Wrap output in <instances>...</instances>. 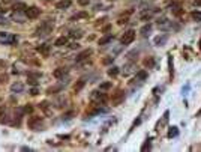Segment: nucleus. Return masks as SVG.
<instances>
[{
	"instance_id": "nucleus-24",
	"label": "nucleus",
	"mask_w": 201,
	"mask_h": 152,
	"mask_svg": "<svg viewBox=\"0 0 201 152\" xmlns=\"http://www.w3.org/2000/svg\"><path fill=\"white\" fill-rule=\"evenodd\" d=\"M111 39H113V35H108V36H105V38H102V39L99 41V45H105V44H108Z\"/></svg>"
},
{
	"instance_id": "nucleus-1",
	"label": "nucleus",
	"mask_w": 201,
	"mask_h": 152,
	"mask_svg": "<svg viewBox=\"0 0 201 152\" xmlns=\"http://www.w3.org/2000/svg\"><path fill=\"white\" fill-rule=\"evenodd\" d=\"M53 27H54V21L51 20L44 21V23H41V26L36 29V35L38 36H47V35H50L53 32Z\"/></svg>"
},
{
	"instance_id": "nucleus-41",
	"label": "nucleus",
	"mask_w": 201,
	"mask_h": 152,
	"mask_svg": "<svg viewBox=\"0 0 201 152\" xmlns=\"http://www.w3.org/2000/svg\"><path fill=\"white\" fill-rule=\"evenodd\" d=\"M188 90H189V84H186V86H185V87L182 89V92H183V95H185V92H188Z\"/></svg>"
},
{
	"instance_id": "nucleus-29",
	"label": "nucleus",
	"mask_w": 201,
	"mask_h": 152,
	"mask_svg": "<svg viewBox=\"0 0 201 152\" xmlns=\"http://www.w3.org/2000/svg\"><path fill=\"white\" fill-rule=\"evenodd\" d=\"M152 148V143H150V140H146V143L141 146V151H147V149H150Z\"/></svg>"
},
{
	"instance_id": "nucleus-42",
	"label": "nucleus",
	"mask_w": 201,
	"mask_h": 152,
	"mask_svg": "<svg viewBox=\"0 0 201 152\" xmlns=\"http://www.w3.org/2000/svg\"><path fill=\"white\" fill-rule=\"evenodd\" d=\"M5 11H6V9H5V8L2 6V5H0V12H2V14H3V12H5Z\"/></svg>"
},
{
	"instance_id": "nucleus-5",
	"label": "nucleus",
	"mask_w": 201,
	"mask_h": 152,
	"mask_svg": "<svg viewBox=\"0 0 201 152\" xmlns=\"http://www.w3.org/2000/svg\"><path fill=\"white\" fill-rule=\"evenodd\" d=\"M24 14H26V17H27L29 20H35V18H38L41 15V9L38 6H29Z\"/></svg>"
},
{
	"instance_id": "nucleus-26",
	"label": "nucleus",
	"mask_w": 201,
	"mask_h": 152,
	"mask_svg": "<svg viewBox=\"0 0 201 152\" xmlns=\"http://www.w3.org/2000/svg\"><path fill=\"white\" fill-rule=\"evenodd\" d=\"M84 84H86V82H84V80H80V82H78V84H75L74 90H75V92H80V90L84 87Z\"/></svg>"
},
{
	"instance_id": "nucleus-4",
	"label": "nucleus",
	"mask_w": 201,
	"mask_h": 152,
	"mask_svg": "<svg viewBox=\"0 0 201 152\" xmlns=\"http://www.w3.org/2000/svg\"><path fill=\"white\" fill-rule=\"evenodd\" d=\"M18 38L14 36L12 33H6V32H0V44H17Z\"/></svg>"
},
{
	"instance_id": "nucleus-11",
	"label": "nucleus",
	"mask_w": 201,
	"mask_h": 152,
	"mask_svg": "<svg viewBox=\"0 0 201 152\" xmlns=\"http://www.w3.org/2000/svg\"><path fill=\"white\" fill-rule=\"evenodd\" d=\"M66 74H68V69L66 68H57L54 72H53V76H54L56 78H62V77L66 76Z\"/></svg>"
},
{
	"instance_id": "nucleus-32",
	"label": "nucleus",
	"mask_w": 201,
	"mask_h": 152,
	"mask_svg": "<svg viewBox=\"0 0 201 152\" xmlns=\"http://www.w3.org/2000/svg\"><path fill=\"white\" fill-rule=\"evenodd\" d=\"M23 110H24V113H32V111H33V107H32L30 104H27V105H26Z\"/></svg>"
},
{
	"instance_id": "nucleus-37",
	"label": "nucleus",
	"mask_w": 201,
	"mask_h": 152,
	"mask_svg": "<svg viewBox=\"0 0 201 152\" xmlns=\"http://www.w3.org/2000/svg\"><path fill=\"white\" fill-rule=\"evenodd\" d=\"M71 48H80V44L78 42H72L71 44Z\"/></svg>"
},
{
	"instance_id": "nucleus-36",
	"label": "nucleus",
	"mask_w": 201,
	"mask_h": 152,
	"mask_svg": "<svg viewBox=\"0 0 201 152\" xmlns=\"http://www.w3.org/2000/svg\"><path fill=\"white\" fill-rule=\"evenodd\" d=\"M30 93H32V95H38V93H39V90H38V87H33V89L30 90Z\"/></svg>"
},
{
	"instance_id": "nucleus-22",
	"label": "nucleus",
	"mask_w": 201,
	"mask_h": 152,
	"mask_svg": "<svg viewBox=\"0 0 201 152\" xmlns=\"http://www.w3.org/2000/svg\"><path fill=\"white\" fill-rule=\"evenodd\" d=\"M69 36L71 38H81V36H83V32H81V30H71Z\"/></svg>"
},
{
	"instance_id": "nucleus-2",
	"label": "nucleus",
	"mask_w": 201,
	"mask_h": 152,
	"mask_svg": "<svg viewBox=\"0 0 201 152\" xmlns=\"http://www.w3.org/2000/svg\"><path fill=\"white\" fill-rule=\"evenodd\" d=\"M27 127L32 131H42L44 130V119L39 116H32L27 121Z\"/></svg>"
},
{
	"instance_id": "nucleus-25",
	"label": "nucleus",
	"mask_w": 201,
	"mask_h": 152,
	"mask_svg": "<svg viewBox=\"0 0 201 152\" xmlns=\"http://www.w3.org/2000/svg\"><path fill=\"white\" fill-rule=\"evenodd\" d=\"M119 74V68L117 66H113V68H110L108 69V76H111V77H116Z\"/></svg>"
},
{
	"instance_id": "nucleus-16",
	"label": "nucleus",
	"mask_w": 201,
	"mask_h": 152,
	"mask_svg": "<svg viewBox=\"0 0 201 152\" xmlns=\"http://www.w3.org/2000/svg\"><path fill=\"white\" fill-rule=\"evenodd\" d=\"M87 17H89V14H87V12H78V14H75V15H72V18H71V20L72 21H75V20H80V18H87Z\"/></svg>"
},
{
	"instance_id": "nucleus-30",
	"label": "nucleus",
	"mask_w": 201,
	"mask_h": 152,
	"mask_svg": "<svg viewBox=\"0 0 201 152\" xmlns=\"http://www.w3.org/2000/svg\"><path fill=\"white\" fill-rule=\"evenodd\" d=\"M110 87H111V83H110V82H107V83H102L101 86H99V89H101V90H107V89H110Z\"/></svg>"
},
{
	"instance_id": "nucleus-20",
	"label": "nucleus",
	"mask_w": 201,
	"mask_h": 152,
	"mask_svg": "<svg viewBox=\"0 0 201 152\" xmlns=\"http://www.w3.org/2000/svg\"><path fill=\"white\" fill-rule=\"evenodd\" d=\"M177 134H179V128H177V127H173V128H170V131H168V137L173 138V137H176Z\"/></svg>"
},
{
	"instance_id": "nucleus-38",
	"label": "nucleus",
	"mask_w": 201,
	"mask_h": 152,
	"mask_svg": "<svg viewBox=\"0 0 201 152\" xmlns=\"http://www.w3.org/2000/svg\"><path fill=\"white\" fill-rule=\"evenodd\" d=\"M0 24H8V20L3 18V17H0Z\"/></svg>"
},
{
	"instance_id": "nucleus-8",
	"label": "nucleus",
	"mask_w": 201,
	"mask_h": 152,
	"mask_svg": "<svg viewBox=\"0 0 201 152\" xmlns=\"http://www.w3.org/2000/svg\"><path fill=\"white\" fill-rule=\"evenodd\" d=\"M170 11H171L174 15L182 14V5L179 3V2H173V3L170 5Z\"/></svg>"
},
{
	"instance_id": "nucleus-27",
	"label": "nucleus",
	"mask_w": 201,
	"mask_h": 152,
	"mask_svg": "<svg viewBox=\"0 0 201 152\" xmlns=\"http://www.w3.org/2000/svg\"><path fill=\"white\" fill-rule=\"evenodd\" d=\"M168 68H170V76L173 77L174 69H173V62H171V56H168Z\"/></svg>"
},
{
	"instance_id": "nucleus-10",
	"label": "nucleus",
	"mask_w": 201,
	"mask_h": 152,
	"mask_svg": "<svg viewBox=\"0 0 201 152\" xmlns=\"http://www.w3.org/2000/svg\"><path fill=\"white\" fill-rule=\"evenodd\" d=\"M90 54H92V50H84V51H81L80 54L77 56V62H83V60H86Z\"/></svg>"
},
{
	"instance_id": "nucleus-6",
	"label": "nucleus",
	"mask_w": 201,
	"mask_h": 152,
	"mask_svg": "<svg viewBox=\"0 0 201 152\" xmlns=\"http://www.w3.org/2000/svg\"><path fill=\"white\" fill-rule=\"evenodd\" d=\"M135 39V30H128V32H125V35L122 36V39H120V42L123 44V45H129L132 41Z\"/></svg>"
},
{
	"instance_id": "nucleus-12",
	"label": "nucleus",
	"mask_w": 201,
	"mask_h": 152,
	"mask_svg": "<svg viewBox=\"0 0 201 152\" xmlns=\"http://www.w3.org/2000/svg\"><path fill=\"white\" fill-rule=\"evenodd\" d=\"M68 44V38L66 36H60V38H57L54 42L56 47H63V45H66Z\"/></svg>"
},
{
	"instance_id": "nucleus-39",
	"label": "nucleus",
	"mask_w": 201,
	"mask_h": 152,
	"mask_svg": "<svg viewBox=\"0 0 201 152\" xmlns=\"http://www.w3.org/2000/svg\"><path fill=\"white\" fill-rule=\"evenodd\" d=\"M113 60H114V57H110V59H105V60H104V63H107V65H108V63H111V62H113Z\"/></svg>"
},
{
	"instance_id": "nucleus-14",
	"label": "nucleus",
	"mask_w": 201,
	"mask_h": 152,
	"mask_svg": "<svg viewBox=\"0 0 201 152\" xmlns=\"http://www.w3.org/2000/svg\"><path fill=\"white\" fill-rule=\"evenodd\" d=\"M6 113H8V109L5 105H0V122L3 124V122H6Z\"/></svg>"
},
{
	"instance_id": "nucleus-33",
	"label": "nucleus",
	"mask_w": 201,
	"mask_h": 152,
	"mask_svg": "<svg viewBox=\"0 0 201 152\" xmlns=\"http://www.w3.org/2000/svg\"><path fill=\"white\" fill-rule=\"evenodd\" d=\"M90 3V0H78V5H81V6H87Z\"/></svg>"
},
{
	"instance_id": "nucleus-17",
	"label": "nucleus",
	"mask_w": 201,
	"mask_h": 152,
	"mask_svg": "<svg viewBox=\"0 0 201 152\" xmlns=\"http://www.w3.org/2000/svg\"><path fill=\"white\" fill-rule=\"evenodd\" d=\"M38 51H39V53H42L44 56H48L50 47H48V45H45V44H44V45H39V47H38Z\"/></svg>"
},
{
	"instance_id": "nucleus-34",
	"label": "nucleus",
	"mask_w": 201,
	"mask_h": 152,
	"mask_svg": "<svg viewBox=\"0 0 201 152\" xmlns=\"http://www.w3.org/2000/svg\"><path fill=\"white\" fill-rule=\"evenodd\" d=\"M153 59H146V60H144V65H146V66H153Z\"/></svg>"
},
{
	"instance_id": "nucleus-31",
	"label": "nucleus",
	"mask_w": 201,
	"mask_h": 152,
	"mask_svg": "<svg viewBox=\"0 0 201 152\" xmlns=\"http://www.w3.org/2000/svg\"><path fill=\"white\" fill-rule=\"evenodd\" d=\"M74 115H75L74 111H69V113L63 115V121H69V119H72V116H74Z\"/></svg>"
},
{
	"instance_id": "nucleus-18",
	"label": "nucleus",
	"mask_w": 201,
	"mask_h": 152,
	"mask_svg": "<svg viewBox=\"0 0 201 152\" xmlns=\"http://www.w3.org/2000/svg\"><path fill=\"white\" fill-rule=\"evenodd\" d=\"M26 9H27V6H26L24 3H17V5L14 6V11H15V12H23V11L26 12Z\"/></svg>"
},
{
	"instance_id": "nucleus-15",
	"label": "nucleus",
	"mask_w": 201,
	"mask_h": 152,
	"mask_svg": "<svg viewBox=\"0 0 201 152\" xmlns=\"http://www.w3.org/2000/svg\"><path fill=\"white\" fill-rule=\"evenodd\" d=\"M23 89H24V86H23V83H20V82H17V83H14L12 86H11V90L12 92H23Z\"/></svg>"
},
{
	"instance_id": "nucleus-7",
	"label": "nucleus",
	"mask_w": 201,
	"mask_h": 152,
	"mask_svg": "<svg viewBox=\"0 0 201 152\" xmlns=\"http://www.w3.org/2000/svg\"><path fill=\"white\" fill-rule=\"evenodd\" d=\"M111 101H113V105H120V104L125 101V92L123 90H117L116 93H113Z\"/></svg>"
},
{
	"instance_id": "nucleus-9",
	"label": "nucleus",
	"mask_w": 201,
	"mask_h": 152,
	"mask_svg": "<svg viewBox=\"0 0 201 152\" xmlns=\"http://www.w3.org/2000/svg\"><path fill=\"white\" fill-rule=\"evenodd\" d=\"M168 41V35H159V36H156L155 38V45H158V47H161V45H164L165 42Z\"/></svg>"
},
{
	"instance_id": "nucleus-35",
	"label": "nucleus",
	"mask_w": 201,
	"mask_h": 152,
	"mask_svg": "<svg viewBox=\"0 0 201 152\" xmlns=\"http://www.w3.org/2000/svg\"><path fill=\"white\" fill-rule=\"evenodd\" d=\"M8 78H9V77H8V74H0V82H3V83H5Z\"/></svg>"
},
{
	"instance_id": "nucleus-23",
	"label": "nucleus",
	"mask_w": 201,
	"mask_h": 152,
	"mask_svg": "<svg viewBox=\"0 0 201 152\" xmlns=\"http://www.w3.org/2000/svg\"><path fill=\"white\" fill-rule=\"evenodd\" d=\"M191 17H192V20L194 21H201V12L200 11H194V12L191 14Z\"/></svg>"
},
{
	"instance_id": "nucleus-3",
	"label": "nucleus",
	"mask_w": 201,
	"mask_h": 152,
	"mask_svg": "<svg viewBox=\"0 0 201 152\" xmlns=\"http://www.w3.org/2000/svg\"><path fill=\"white\" fill-rule=\"evenodd\" d=\"M105 99H107V95H105L102 90H93L90 93V101L93 104H96V105H101V104L105 103Z\"/></svg>"
},
{
	"instance_id": "nucleus-19",
	"label": "nucleus",
	"mask_w": 201,
	"mask_h": 152,
	"mask_svg": "<svg viewBox=\"0 0 201 152\" xmlns=\"http://www.w3.org/2000/svg\"><path fill=\"white\" fill-rule=\"evenodd\" d=\"M147 77V72L146 71H140L138 74H137V78H135V82H143V80H146Z\"/></svg>"
},
{
	"instance_id": "nucleus-28",
	"label": "nucleus",
	"mask_w": 201,
	"mask_h": 152,
	"mask_svg": "<svg viewBox=\"0 0 201 152\" xmlns=\"http://www.w3.org/2000/svg\"><path fill=\"white\" fill-rule=\"evenodd\" d=\"M134 63H129V65H128V66H125V68H123V72H125V74H129V72H132V71H134Z\"/></svg>"
},
{
	"instance_id": "nucleus-40",
	"label": "nucleus",
	"mask_w": 201,
	"mask_h": 152,
	"mask_svg": "<svg viewBox=\"0 0 201 152\" xmlns=\"http://www.w3.org/2000/svg\"><path fill=\"white\" fill-rule=\"evenodd\" d=\"M6 66H8V63H6V62L0 60V68H6Z\"/></svg>"
},
{
	"instance_id": "nucleus-21",
	"label": "nucleus",
	"mask_w": 201,
	"mask_h": 152,
	"mask_svg": "<svg viewBox=\"0 0 201 152\" xmlns=\"http://www.w3.org/2000/svg\"><path fill=\"white\" fill-rule=\"evenodd\" d=\"M150 30H152V24H146L144 27L141 29V35H143V36H147V35L150 33Z\"/></svg>"
},
{
	"instance_id": "nucleus-13",
	"label": "nucleus",
	"mask_w": 201,
	"mask_h": 152,
	"mask_svg": "<svg viewBox=\"0 0 201 152\" xmlns=\"http://www.w3.org/2000/svg\"><path fill=\"white\" fill-rule=\"evenodd\" d=\"M72 3H71V0H62V2H59L57 5H56V8L57 9H66V8H69Z\"/></svg>"
}]
</instances>
